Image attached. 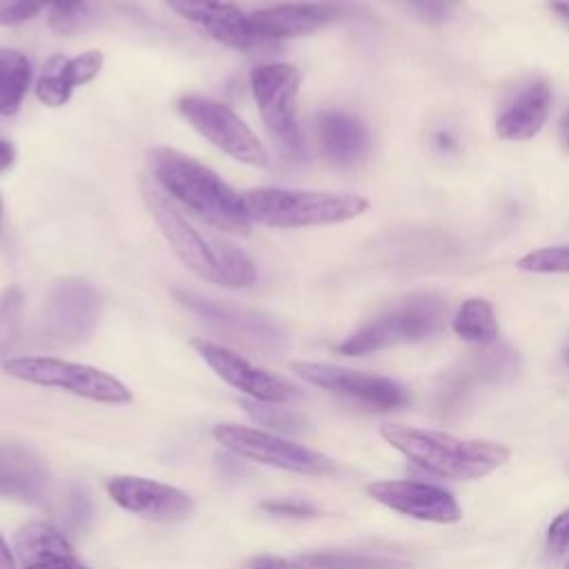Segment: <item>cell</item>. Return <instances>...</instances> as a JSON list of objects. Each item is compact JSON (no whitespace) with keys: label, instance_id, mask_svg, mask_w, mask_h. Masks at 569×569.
I'll return each mask as SVG.
<instances>
[{"label":"cell","instance_id":"obj_1","mask_svg":"<svg viewBox=\"0 0 569 569\" xmlns=\"http://www.w3.org/2000/svg\"><path fill=\"white\" fill-rule=\"evenodd\" d=\"M138 187L156 227L189 271L222 289H247L258 280V269L242 247L202 231L178 209L153 178L142 176Z\"/></svg>","mask_w":569,"mask_h":569},{"label":"cell","instance_id":"obj_2","mask_svg":"<svg viewBox=\"0 0 569 569\" xmlns=\"http://www.w3.org/2000/svg\"><path fill=\"white\" fill-rule=\"evenodd\" d=\"M147 164L156 184L209 227L240 238L251 233L244 198L207 164L171 147L149 149Z\"/></svg>","mask_w":569,"mask_h":569},{"label":"cell","instance_id":"obj_3","mask_svg":"<svg viewBox=\"0 0 569 569\" xmlns=\"http://www.w3.org/2000/svg\"><path fill=\"white\" fill-rule=\"evenodd\" d=\"M382 438L418 467L449 480H476L507 462L509 449L489 440H462L442 431L382 425Z\"/></svg>","mask_w":569,"mask_h":569},{"label":"cell","instance_id":"obj_4","mask_svg":"<svg viewBox=\"0 0 569 569\" xmlns=\"http://www.w3.org/2000/svg\"><path fill=\"white\" fill-rule=\"evenodd\" d=\"M251 222L273 229H305L340 224L362 216L369 200L358 193L307 191V189H251L242 193Z\"/></svg>","mask_w":569,"mask_h":569},{"label":"cell","instance_id":"obj_5","mask_svg":"<svg viewBox=\"0 0 569 569\" xmlns=\"http://www.w3.org/2000/svg\"><path fill=\"white\" fill-rule=\"evenodd\" d=\"M445 316L447 305L440 296L418 293L362 325L338 345V351L342 356H367L400 342H418L436 336L445 325Z\"/></svg>","mask_w":569,"mask_h":569},{"label":"cell","instance_id":"obj_6","mask_svg":"<svg viewBox=\"0 0 569 569\" xmlns=\"http://www.w3.org/2000/svg\"><path fill=\"white\" fill-rule=\"evenodd\" d=\"M251 93L260 111L262 124L280 147V153L298 162L305 158V140L296 118V98L300 73L289 62L256 64L249 73Z\"/></svg>","mask_w":569,"mask_h":569},{"label":"cell","instance_id":"obj_7","mask_svg":"<svg viewBox=\"0 0 569 569\" xmlns=\"http://www.w3.org/2000/svg\"><path fill=\"white\" fill-rule=\"evenodd\" d=\"M100 309V293L89 280L78 276L60 278L44 300L33 338L47 347L80 345L96 331Z\"/></svg>","mask_w":569,"mask_h":569},{"label":"cell","instance_id":"obj_8","mask_svg":"<svg viewBox=\"0 0 569 569\" xmlns=\"http://www.w3.org/2000/svg\"><path fill=\"white\" fill-rule=\"evenodd\" d=\"M7 376L38 385L62 389L67 393L107 402V405H124L131 402V391L111 373L80 362H69L51 356H16L2 362Z\"/></svg>","mask_w":569,"mask_h":569},{"label":"cell","instance_id":"obj_9","mask_svg":"<svg viewBox=\"0 0 569 569\" xmlns=\"http://www.w3.org/2000/svg\"><path fill=\"white\" fill-rule=\"evenodd\" d=\"M176 300L202 320L222 340L256 351V353H278L287 345L284 329L267 313L242 309L231 302H220L204 298L196 291L176 289Z\"/></svg>","mask_w":569,"mask_h":569},{"label":"cell","instance_id":"obj_10","mask_svg":"<svg viewBox=\"0 0 569 569\" xmlns=\"http://www.w3.org/2000/svg\"><path fill=\"white\" fill-rule=\"evenodd\" d=\"M178 111L204 140L229 158L256 169L269 164L262 140L227 102L191 93L178 100Z\"/></svg>","mask_w":569,"mask_h":569},{"label":"cell","instance_id":"obj_11","mask_svg":"<svg viewBox=\"0 0 569 569\" xmlns=\"http://www.w3.org/2000/svg\"><path fill=\"white\" fill-rule=\"evenodd\" d=\"M213 438L218 440V445H222L238 458L278 467L284 471H296L307 476H327L336 469V465L325 453H318L313 449H307L276 433H267L253 427L218 425L213 427Z\"/></svg>","mask_w":569,"mask_h":569},{"label":"cell","instance_id":"obj_12","mask_svg":"<svg viewBox=\"0 0 569 569\" xmlns=\"http://www.w3.org/2000/svg\"><path fill=\"white\" fill-rule=\"evenodd\" d=\"M291 371L313 387H320L340 396H349L380 411L400 409L409 402L407 389L400 382L385 376H373V373H365V371H356L338 365H325V362H305V360L291 362Z\"/></svg>","mask_w":569,"mask_h":569},{"label":"cell","instance_id":"obj_13","mask_svg":"<svg viewBox=\"0 0 569 569\" xmlns=\"http://www.w3.org/2000/svg\"><path fill=\"white\" fill-rule=\"evenodd\" d=\"M191 347L196 353L233 389L242 391L244 396L253 400L264 402H282L289 405L300 398V389L287 382L280 376H273L256 365H251L247 358H242L238 351L218 345L207 338H193Z\"/></svg>","mask_w":569,"mask_h":569},{"label":"cell","instance_id":"obj_14","mask_svg":"<svg viewBox=\"0 0 569 569\" xmlns=\"http://www.w3.org/2000/svg\"><path fill=\"white\" fill-rule=\"evenodd\" d=\"M180 18L198 24L216 42L231 47L236 51H262L269 40L260 38L251 22L249 13L240 11L236 4L224 0H164Z\"/></svg>","mask_w":569,"mask_h":569},{"label":"cell","instance_id":"obj_15","mask_svg":"<svg viewBox=\"0 0 569 569\" xmlns=\"http://www.w3.org/2000/svg\"><path fill=\"white\" fill-rule=\"evenodd\" d=\"M367 491L380 505L416 520L451 525L462 516L456 498L438 485L418 480H378L369 485Z\"/></svg>","mask_w":569,"mask_h":569},{"label":"cell","instance_id":"obj_16","mask_svg":"<svg viewBox=\"0 0 569 569\" xmlns=\"http://www.w3.org/2000/svg\"><path fill=\"white\" fill-rule=\"evenodd\" d=\"M107 491L122 509L151 520L173 522L193 511V500L182 489L140 476H116L107 482Z\"/></svg>","mask_w":569,"mask_h":569},{"label":"cell","instance_id":"obj_17","mask_svg":"<svg viewBox=\"0 0 569 569\" xmlns=\"http://www.w3.org/2000/svg\"><path fill=\"white\" fill-rule=\"evenodd\" d=\"M342 16V7L333 2H282L273 7H262L249 13L253 31L269 40H287L313 33Z\"/></svg>","mask_w":569,"mask_h":569},{"label":"cell","instance_id":"obj_18","mask_svg":"<svg viewBox=\"0 0 569 569\" xmlns=\"http://www.w3.org/2000/svg\"><path fill=\"white\" fill-rule=\"evenodd\" d=\"M13 556L18 569H87L69 540L49 522H27L16 531Z\"/></svg>","mask_w":569,"mask_h":569},{"label":"cell","instance_id":"obj_19","mask_svg":"<svg viewBox=\"0 0 569 569\" xmlns=\"http://www.w3.org/2000/svg\"><path fill=\"white\" fill-rule=\"evenodd\" d=\"M551 109V87L538 78L527 82L498 113L496 133L502 140H529L545 127Z\"/></svg>","mask_w":569,"mask_h":569},{"label":"cell","instance_id":"obj_20","mask_svg":"<svg viewBox=\"0 0 569 569\" xmlns=\"http://www.w3.org/2000/svg\"><path fill=\"white\" fill-rule=\"evenodd\" d=\"M318 142L325 158L336 167H351L369 151V133L365 124L345 111H320L316 118Z\"/></svg>","mask_w":569,"mask_h":569},{"label":"cell","instance_id":"obj_21","mask_svg":"<svg viewBox=\"0 0 569 569\" xmlns=\"http://www.w3.org/2000/svg\"><path fill=\"white\" fill-rule=\"evenodd\" d=\"M49 473L36 451L22 445L0 442V496L38 500L47 493Z\"/></svg>","mask_w":569,"mask_h":569},{"label":"cell","instance_id":"obj_22","mask_svg":"<svg viewBox=\"0 0 569 569\" xmlns=\"http://www.w3.org/2000/svg\"><path fill=\"white\" fill-rule=\"evenodd\" d=\"M31 62L18 49L0 47V116L18 113L31 87Z\"/></svg>","mask_w":569,"mask_h":569},{"label":"cell","instance_id":"obj_23","mask_svg":"<svg viewBox=\"0 0 569 569\" xmlns=\"http://www.w3.org/2000/svg\"><path fill=\"white\" fill-rule=\"evenodd\" d=\"M453 333L476 347H489L498 340V320L493 307L482 298H469L451 320Z\"/></svg>","mask_w":569,"mask_h":569},{"label":"cell","instance_id":"obj_24","mask_svg":"<svg viewBox=\"0 0 569 569\" xmlns=\"http://www.w3.org/2000/svg\"><path fill=\"white\" fill-rule=\"evenodd\" d=\"M51 513L62 525V529H67V531H82L89 525L91 513H93L91 498L84 491V487L69 482V485L62 487V491L56 493Z\"/></svg>","mask_w":569,"mask_h":569},{"label":"cell","instance_id":"obj_25","mask_svg":"<svg viewBox=\"0 0 569 569\" xmlns=\"http://www.w3.org/2000/svg\"><path fill=\"white\" fill-rule=\"evenodd\" d=\"M67 56L53 53L47 58L38 80H36V98L47 107H62L69 102L76 91L67 78Z\"/></svg>","mask_w":569,"mask_h":569},{"label":"cell","instance_id":"obj_26","mask_svg":"<svg viewBox=\"0 0 569 569\" xmlns=\"http://www.w3.org/2000/svg\"><path fill=\"white\" fill-rule=\"evenodd\" d=\"M469 373L489 382H507L518 373V356L509 347L493 342L471 358Z\"/></svg>","mask_w":569,"mask_h":569},{"label":"cell","instance_id":"obj_27","mask_svg":"<svg viewBox=\"0 0 569 569\" xmlns=\"http://www.w3.org/2000/svg\"><path fill=\"white\" fill-rule=\"evenodd\" d=\"M298 562L305 569H396L393 560L358 551H313L302 553Z\"/></svg>","mask_w":569,"mask_h":569},{"label":"cell","instance_id":"obj_28","mask_svg":"<svg viewBox=\"0 0 569 569\" xmlns=\"http://www.w3.org/2000/svg\"><path fill=\"white\" fill-rule=\"evenodd\" d=\"M22 311L24 293L18 284L7 287L0 293V358L11 353L22 338Z\"/></svg>","mask_w":569,"mask_h":569},{"label":"cell","instance_id":"obj_29","mask_svg":"<svg viewBox=\"0 0 569 569\" xmlns=\"http://www.w3.org/2000/svg\"><path fill=\"white\" fill-rule=\"evenodd\" d=\"M244 411L262 427L276 429L280 433H298L305 429L307 420L302 413H298L296 409H289L282 402H264V400H253L247 398L242 400Z\"/></svg>","mask_w":569,"mask_h":569},{"label":"cell","instance_id":"obj_30","mask_svg":"<svg viewBox=\"0 0 569 569\" xmlns=\"http://www.w3.org/2000/svg\"><path fill=\"white\" fill-rule=\"evenodd\" d=\"M516 267L527 273H569V244L533 249L518 258Z\"/></svg>","mask_w":569,"mask_h":569},{"label":"cell","instance_id":"obj_31","mask_svg":"<svg viewBox=\"0 0 569 569\" xmlns=\"http://www.w3.org/2000/svg\"><path fill=\"white\" fill-rule=\"evenodd\" d=\"M47 11L53 31L71 33L82 24V18L87 13V0H51Z\"/></svg>","mask_w":569,"mask_h":569},{"label":"cell","instance_id":"obj_32","mask_svg":"<svg viewBox=\"0 0 569 569\" xmlns=\"http://www.w3.org/2000/svg\"><path fill=\"white\" fill-rule=\"evenodd\" d=\"M102 62H104V56L98 49H89V51H82L76 58H69L67 60L69 84L73 89H78V87L91 82L102 71Z\"/></svg>","mask_w":569,"mask_h":569},{"label":"cell","instance_id":"obj_33","mask_svg":"<svg viewBox=\"0 0 569 569\" xmlns=\"http://www.w3.org/2000/svg\"><path fill=\"white\" fill-rule=\"evenodd\" d=\"M51 0H0V24L16 27L22 24L44 9H49Z\"/></svg>","mask_w":569,"mask_h":569},{"label":"cell","instance_id":"obj_34","mask_svg":"<svg viewBox=\"0 0 569 569\" xmlns=\"http://www.w3.org/2000/svg\"><path fill=\"white\" fill-rule=\"evenodd\" d=\"M569 549V509L560 511L547 529V551L553 558L565 556Z\"/></svg>","mask_w":569,"mask_h":569},{"label":"cell","instance_id":"obj_35","mask_svg":"<svg viewBox=\"0 0 569 569\" xmlns=\"http://www.w3.org/2000/svg\"><path fill=\"white\" fill-rule=\"evenodd\" d=\"M264 511L273 513V516H282V518H311L316 513V509L307 502H298V500H269L260 505Z\"/></svg>","mask_w":569,"mask_h":569},{"label":"cell","instance_id":"obj_36","mask_svg":"<svg viewBox=\"0 0 569 569\" xmlns=\"http://www.w3.org/2000/svg\"><path fill=\"white\" fill-rule=\"evenodd\" d=\"M425 20L442 22L456 7V0H407Z\"/></svg>","mask_w":569,"mask_h":569},{"label":"cell","instance_id":"obj_37","mask_svg":"<svg viewBox=\"0 0 569 569\" xmlns=\"http://www.w3.org/2000/svg\"><path fill=\"white\" fill-rule=\"evenodd\" d=\"M249 569H305L298 560L276 558V556H256L249 562Z\"/></svg>","mask_w":569,"mask_h":569},{"label":"cell","instance_id":"obj_38","mask_svg":"<svg viewBox=\"0 0 569 569\" xmlns=\"http://www.w3.org/2000/svg\"><path fill=\"white\" fill-rule=\"evenodd\" d=\"M16 162V144L7 138H0V173L11 169Z\"/></svg>","mask_w":569,"mask_h":569},{"label":"cell","instance_id":"obj_39","mask_svg":"<svg viewBox=\"0 0 569 569\" xmlns=\"http://www.w3.org/2000/svg\"><path fill=\"white\" fill-rule=\"evenodd\" d=\"M0 569H18L16 556L11 553V549H9V545L4 542L2 536H0Z\"/></svg>","mask_w":569,"mask_h":569},{"label":"cell","instance_id":"obj_40","mask_svg":"<svg viewBox=\"0 0 569 569\" xmlns=\"http://www.w3.org/2000/svg\"><path fill=\"white\" fill-rule=\"evenodd\" d=\"M436 142H438V147L445 149V151H453V149H456L453 138H451V133H447V131H440V133L436 136Z\"/></svg>","mask_w":569,"mask_h":569},{"label":"cell","instance_id":"obj_41","mask_svg":"<svg viewBox=\"0 0 569 569\" xmlns=\"http://www.w3.org/2000/svg\"><path fill=\"white\" fill-rule=\"evenodd\" d=\"M549 4H551V9H553L560 18H565V20L569 22V0H549Z\"/></svg>","mask_w":569,"mask_h":569},{"label":"cell","instance_id":"obj_42","mask_svg":"<svg viewBox=\"0 0 569 569\" xmlns=\"http://www.w3.org/2000/svg\"><path fill=\"white\" fill-rule=\"evenodd\" d=\"M560 140L565 144V149L569 151V111L565 113V118L560 120Z\"/></svg>","mask_w":569,"mask_h":569},{"label":"cell","instance_id":"obj_43","mask_svg":"<svg viewBox=\"0 0 569 569\" xmlns=\"http://www.w3.org/2000/svg\"><path fill=\"white\" fill-rule=\"evenodd\" d=\"M0 218H2V198H0Z\"/></svg>","mask_w":569,"mask_h":569},{"label":"cell","instance_id":"obj_44","mask_svg":"<svg viewBox=\"0 0 569 569\" xmlns=\"http://www.w3.org/2000/svg\"><path fill=\"white\" fill-rule=\"evenodd\" d=\"M565 358H567V365H569V349H567V356H565Z\"/></svg>","mask_w":569,"mask_h":569},{"label":"cell","instance_id":"obj_45","mask_svg":"<svg viewBox=\"0 0 569 569\" xmlns=\"http://www.w3.org/2000/svg\"><path fill=\"white\" fill-rule=\"evenodd\" d=\"M567 569H569V560H567Z\"/></svg>","mask_w":569,"mask_h":569}]
</instances>
